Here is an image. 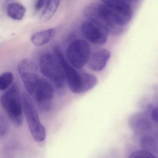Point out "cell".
<instances>
[{
	"instance_id": "9c48e42d",
	"label": "cell",
	"mask_w": 158,
	"mask_h": 158,
	"mask_svg": "<svg viewBox=\"0 0 158 158\" xmlns=\"http://www.w3.org/2000/svg\"><path fill=\"white\" fill-rule=\"evenodd\" d=\"M34 95L37 106L40 111L46 112L51 109L54 90L48 80L40 77Z\"/></svg>"
},
{
	"instance_id": "ac0fdd59",
	"label": "cell",
	"mask_w": 158,
	"mask_h": 158,
	"mask_svg": "<svg viewBox=\"0 0 158 158\" xmlns=\"http://www.w3.org/2000/svg\"><path fill=\"white\" fill-rule=\"evenodd\" d=\"M135 117V118H134V120L137 121V124H134V126L135 127V128L136 126H137L135 128L136 130L139 129V130H143L144 129H148L149 128L150 126L148 125L150 123H148V121L147 119L144 117L145 116L139 115V116H137V117H136V116Z\"/></svg>"
},
{
	"instance_id": "ba28073f",
	"label": "cell",
	"mask_w": 158,
	"mask_h": 158,
	"mask_svg": "<svg viewBox=\"0 0 158 158\" xmlns=\"http://www.w3.org/2000/svg\"><path fill=\"white\" fill-rule=\"evenodd\" d=\"M110 10L117 23L124 27L130 22L133 11L130 2L121 0L102 1Z\"/></svg>"
},
{
	"instance_id": "2e32d148",
	"label": "cell",
	"mask_w": 158,
	"mask_h": 158,
	"mask_svg": "<svg viewBox=\"0 0 158 158\" xmlns=\"http://www.w3.org/2000/svg\"><path fill=\"white\" fill-rule=\"evenodd\" d=\"M140 145L145 150L148 151L155 152L157 151V144L155 140L148 136L143 137L140 140Z\"/></svg>"
},
{
	"instance_id": "30bf717a",
	"label": "cell",
	"mask_w": 158,
	"mask_h": 158,
	"mask_svg": "<svg viewBox=\"0 0 158 158\" xmlns=\"http://www.w3.org/2000/svg\"><path fill=\"white\" fill-rule=\"evenodd\" d=\"M84 36L91 43L103 45L108 39V32L102 27L89 20L84 21L81 25Z\"/></svg>"
},
{
	"instance_id": "52a82bcc",
	"label": "cell",
	"mask_w": 158,
	"mask_h": 158,
	"mask_svg": "<svg viewBox=\"0 0 158 158\" xmlns=\"http://www.w3.org/2000/svg\"><path fill=\"white\" fill-rule=\"evenodd\" d=\"M37 65L34 61L23 59L19 62L18 71L29 95H34L40 77L38 75Z\"/></svg>"
},
{
	"instance_id": "3957f363",
	"label": "cell",
	"mask_w": 158,
	"mask_h": 158,
	"mask_svg": "<svg viewBox=\"0 0 158 158\" xmlns=\"http://www.w3.org/2000/svg\"><path fill=\"white\" fill-rule=\"evenodd\" d=\"M1 104L14 125L21 127L23 123V110L22 96L17 84L13 85L2 96Z\"/></svg>"
},
{
	"instance_id": "277c9868",
	"label": "cell",
	"mask_w": 158,
	"mask_h": 158,
	"mask_svg": "<svg viewBox=\"0 0 158 158\" xmlns=\"http://www.w3.org/2000/svg\"><path fill=\"white\" fill-rule=\"evenodd\" d=\"M22 99L23 110L30 134L36 142H43L46 139L47 133L40 122L35 104L29 94L26 92L22 94Z\"/></svg>"
},
{
	"instance_id": "5bb4252c",
	"label": "cell",
	"mask_w": 158,
	"mask_h": 158,
	"mask_svg": "<svg viewBox=\"0 0 158 158\" xmlns=\"http://www.w3.org/2000/svg\"><path fill=\"white\" fill-rule=\"evenodd\" d=\"M60 3V1L56 0L48 1L45 9L40 15V22L45 23L49 21L56 13Z\"/></svg>"
},
{
	"instance_id": "6da1fadb",
	"label": "cell",
	"mask_w": 158,
	"mask_h": 158,
	"mask_svg": "<svg viewBox=\"0 0 158 158\" xmlns=\"http://www.w3.org/2000/svg\"><path fill=\"white\" fill-rule=\"evenodd\" d=\"M54 56L60 63L70 90L75 94H82L95 87L98 83L95 76L86 72L78 71L71 65L64 56L60 48H53Z\"/></svg>"
},
{
	"instance_id": "ffe728a7",
	"label": "cell",
	"mask_w": 158,
	"mask_h": 158,
	"mask_svg": "<svg viewBox=\"0 0 158 158\" xmlns=\"http://www.w3.org/2000/svg\"><path fill=\"white\" fill-rule=\"evenodd\" d=\"M48 1L44 0H39L36 2L35 5V9L36 10H41L44 6H46Z\"/></svg>"
},
{
	"instance_id": "8fae6325",
	"label": "cell",
	"mask_w": 158,
	"mask_h": 158,
	"mask_svg": "<svg viewBox=\"0 0 158 158\" xmlns=\"http://www.w3.org/2000/svg\"><path fill=\"white\" fill-rule=\"evenodd\" d=\"M110 56V52L106 49L95 50L91 52L88 65L92 71L100 72L105 68Z\"/></svg>"
},
{
	"instance_id": "5b68a950",
	"label": "cell",
	"mask_w": 158,
	"mask_h": 158,
	"mask_svg": "<svg viewBox=\"0 0 158 158\" xmlns=\"http://www.w3.org/2000/svg\"><path fill=\"white\" fill-rule=\"evenodd\" d=\"M40 73L51 81L58 89L64 87L66 82L63 70L55 56L49 52H45L39 60Z\"/></svg>"
},
{
	"instance_id": "8992f818",
	"label": "cell",
	"mask_w": 158,
	"mask_h": 158,
	"mask_svg": "<svg viewBox=\"0 0 158 158\" xmlns=\"http://www.w3.org/2000/svg\"><path fill=\"white\" fill-rule=\"evenodd\" d=\"M91 52L87 41L77 39L69 44L66 51V57L71 65L76 69H80L88 64Z\"/></svg>"
},
{
	"instance_id": "44dd1931",
	"label": "cell",
	"mask_w": 158,
	"mask_h": 158,
	"mask_svg": "<svg viewBox=\"0 0 158 158\" xmlns=\"http://www.w3.org/2000/svg\"><path fill=\"white\" fill-rule=\"evenodd\" d=\"M151 118L153 122L158 123V107L152 110L151 113Z\"/></svg>"
},
{
	"instance_id": "d6986e66",
	"label": "cell",
	"mask_w": 158,
	"mask_h": 158,
	"mask_svg": "<svg viewBox=\"0 0 158 158\" xmlns=\"http://www.w3.org/2000/svg\"><path fill=\"white\" fill-rule=\"evenodd\" d=\"M1 126H0V132H1V135H4L6 133L7 130V126L6 121L4 118H2V116H1V123H0Z\"/></svg>"
},
{
	"instance_id": "7a4b0ae2",
	"label": "cell",
	"mask_w": 158,
	"mask_h": 158,
	"mask_svg": "<svg viewBox=\"0 0 158 158\" xmlns=\"http://www.w3.org/2000/svg\"><path fill=\"white\" fill-rule=\"evenodd\" d=\"M102 3H92L85 7V16L105 28L108 33L117 35L122 33L123 27L120 25L113 15L109 7L102 2Z\"/></svg>"
},
{
	"instance_id": "9a60e30c",
	"label": "cell",
	"mask_w": 158,
	"mask_h": 158,
	"mask_svg": "<svg viewBox=\"0 0 158 158\" xmlns=\"http://www.w3.org/2000/svg\"><path fill=\"white\" fill-rule=\"evenodd\" d=\"M14 79L13 74L10 72H5L0 76V90L2 91L9 88Z\"/></svg>"
},
{
	"instance_id": "7c38bea8",
	"label": "cell",
	"mask_w": 158,
	"mask_h": 158,
	"mask_svg": "<svg viewBox=\"0 0 158 158\" xmlns=\"http://www.w3.org/2000/svg\"><path fill=\"white\" fill-rule=\"evenodd\" d=\"M55 33V30L53 28H49L36 32L31 36V42L34 45L37 47L44 46L50 41Z\"/></svg>"
},
{
	"instance_id": "4fadbf2b",
	"label": "cell",
	"mask_w": 158,
	"mask_h": 158,
	"mask_svg": "<svg viewBox=\"0 0 158 158\" xmlns=\"http://www.w3.org/2000/svg\"><path fill=\"white\" fill-rule=\"evenodd\" d=\"M26 9L23 4L19 2H13L9 3L7 8L8 16L14 20L20 21L24 17Z\"/></svg>"
},
{
	"instance_id": "e0dca14e",
	"label": "cell",
	"mask_w": 158,
	"mask_h": 158,
	"mask_svg": "<svg viewBox=\"0 0 158 158\" xmlns=\"http://www.w3.org/2000/svg\"><path fill=\"white\" fill-rule=\"evenodd\" d=\"M128 158H158L151 152L145 150H138L132 152Z\"/></svg>"
}]
</instances>
